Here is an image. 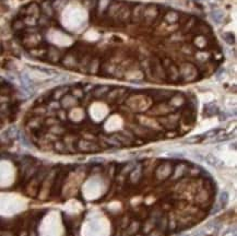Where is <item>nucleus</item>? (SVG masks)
<instances>
[{"instance_id": "obj_1", "label": "nucleus", "mask_w": 237, "mask_h": 236, "mask_svg": "<svg viewBox=\"0 0 237 236\" xmlns=\"http://www.w3.org/2000/svg\"><path fill=\"white\" fill-rule=\"evenodd\" d=\"M211 18L215 23H220L223 19V12L221 11V10H219V9L213 10V11L211 12Z\"/></svg>"}]
</instances>
